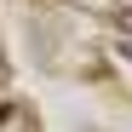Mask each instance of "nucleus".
Instances as JSON below:
<instances>
[{
	"label": "nucleus",
	"mask_w": 132,
	"mask_h": 132,
	"mask_svg": "<svg viewBox=\"0 0 132 132\" xmlns=\"http://www.w3.org/2000/svg\"><path fill=\"white\" fill-rule=\"evenodd\" d=\"M0 132H35V115L23 103H12V98H0Z\"/></svg>",
	"instance_id": "nucleus-1"
},
{
	"label": "nucleus",
	"mask_w": 132,
	"mask_h": 132,
	"mask_svg": "<svg viewBox=\"0 0 132 132\" xmlns=\"http://www.w3.org/2000/svg\"><path fill=\"white\" fill-rule=\"evenodd\" d=\"M115 46L132 57V12H115Z\"/></svg>",
	"instance_id": "nucleus-2"
},
{
	"label": "nucleus",
	"mask_w": 132,
	"mask_h": 132,
	"mask_svg": "<svg viewBox=\"0 0 132 132\" xmlns=\"http://www.w3.org/2000/svg\"><path fill=\"white\" fill-rule=\"evenodd\" d=\"M6 80H12V63H6V52H0V92H6Z\"/></svg>",
	"instance_id": "nucleus-3"
}]
</instances>
